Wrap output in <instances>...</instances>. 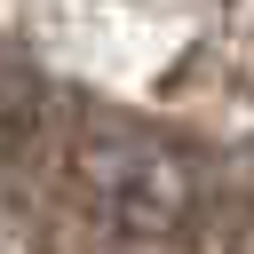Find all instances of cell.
I'll use <instances>...</instances> for the list:
<instances>
[{
	"instance_id": "obj_1",
	"label": "cell",
	"mask_w": 254,
	"mask_h": 254,
	"mask_svg": "<svg viewBox=\"0 0 254 254\" xmlns=\"http://www.w3.org/2000/svg\"><path fill=\"white\" fill-rule=\"evenodd\" d=\"M103 167H111V175H103V206H111L127 230H167V222H183V206H190V167H183V151L127 143V151H111Z\"/></svg>"
}]
</instances>
